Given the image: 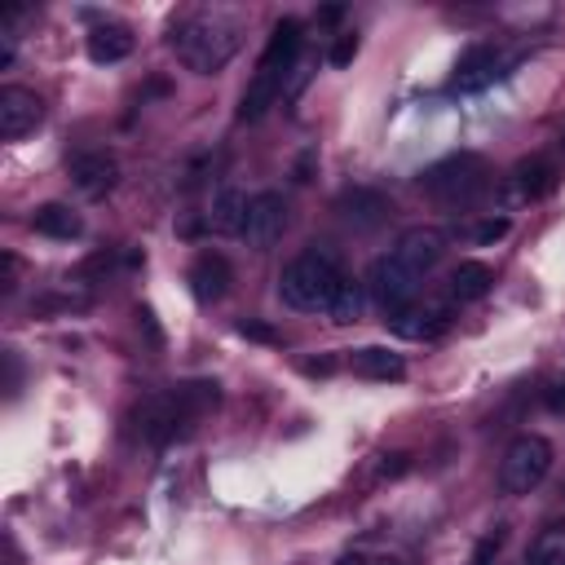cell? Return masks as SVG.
Segmentation results:
<instances>
[{
  "label": "cell",
  "instance_id": "1",
  "mask_svg": "<svg viewBox=\"0 0 565 565\" xmlns=\"http://www.w3.org/2000/svg\"><path fill=\"white\" fill-rule=\"evenodd\" d=\"M221 397V388L212 380H190V384H172L163 393H150L137 406V433L150 446H168L172 437H181L203 411H212Z\"/></svg>",
  "mask_w": 565,
  "mask_h": 565
},
{
  "label": "cell",
  "instance_id": "2",
  "mask_svg": "<svg viewBox=\"0 0 565 565\" xmlns=\"http://www.w3.org/2000/svg\"><path fill=\"white\" fill-rule=\"evenodd\" d=\"M168 49L194 75H216L238 53V26L221 13H185L168 26Z\"/></svg>",
  "mask_w": 565,
  "mask_h": 565
},
{
  "label": "cell",
  "instance_id": "3",
  "mask_svg": "<svg viewBox=\"0 0 565 565\" xmlns=\"http://www.w3.org/2000/svg\"><path fill=\"white\" fill-rule=\"evenodd\" d=\"M344 282H349L344 265L331 252L309 247L296 260H287V269L278 274V296H282V305H291L300 313H331Z\"/></svg>",
  "mask_w": 565,
  "mask_h": 565
},
{
  "label": "cell",
  "instance_id": "4",
  "mask_svg": "<svg viewBox=\"0 0 565 565\" xmlns=\"http://www.w3.org/2000/svg\"><path fill=\"white\" fill-rule=\"evenodd\" d=\"M419 185H424V194H428L433 203L463 212V207H472V203L490 190V163H486L481 154H468V150H463V154H450V159L433 163V168L419 177Z\"/></svg>",
  "mask_w": 565,
  "mask_h": 565
},
{
  "label": "cell",
  "instance_id": "5",
  "mask_svg": "<svg viewBox=\"0 0 565 565\" xmlns=\"http://www.w3.org/2000/svg\"><path fill=\"white\" fill-rule=\"evenodd\" d=\"M552 441L539 433H516L499 459V490L503 494H530L547 481L552 472Z\"/></svg>",
  "mask_w": 565,
  "mask_h": 565
},
{
  "label": "cell",
  "instance_id": "6",
  "mask_svg": "<svg viewBox=\"0 0 565 565\" xmlns=\"http://www.w3.org/2000/svg\"><path fill=\"white\" fill-rule=\"evenodd\" d=\"M419 274H411L393 252L388 256H375L371 260V269H366V296L384 309V313H397V309H406L411 300H415V291H419Z\"/></svg>",
  "mask_w": 565,
  "mask_h": 565
},
{
  "label": "cell",
  "instance_id": "7",
  "mask_svg": "<svg viewBox=\"0 0 565 565\" xmlns=\"http://www.w3.org/2000/svg\"><path fill=\"white\" fill-rule=\"evenodd\" d=\"M282 230H287V199H282L278 190H260V194H252V203H247V225H243L247 247L265 252L269 243L282 238Z\"/></svg>",
  "mask_w": 565,
  "mask_h": 565
},
{
  "label": "cell",
  "instance_id": "8",
  "mask_svg": "<svg viewBox=\"0 0 565 565\" xmlns=\"http://www.w3.org/2000/svg\"><path fill=\"white\" fill-rule=\"evenodd\" d=\"M300 49H305V31H300V22H296V18H282V22H274V31H269V40H265V53H260L256 71L269 75V79H278V84H287V75L296 71Z\"/></svg>",
  "mask_w": 565,
  "mask_h": 565
},
{
  "label": "cell",
  "instance_id": "9",
  "mask_svg": "<svg viewBox=\"0 0 565 565\" xmlns=\"http://www.w3.org/2000/svg\"><path fill=\"white\" fill-rule=\"evenodd\" d=\"M503 75V53L499 44L481 40V44H468L455 62V75H450V88L455 93H481L486 84H494Z\"/></svg>",
  "mask_w": 565,
  "mask_h": 565
},
{
  "label": "cell",
  "instance_id": "10",
  "mask_svg": "<svg viewBox=\"0 0 565 565\" xmlns=\"http://www.w3.org/2000/svg\"><path fill=\"white\" fill-rule=\"evenodd\" d=\"M40 119H44V102L35 88H22V84L0 88V137L4 141H22Z\"/></svg>",
  "mask_w": 565,
  "mask_h": 565
},
{
  "label": "cell",
  "instance_id": "11",
  "mask_svg": "<svg viewBox=\"0 0 565 565\" xmlns=\"http://www.w3.org/2000/svg\"><path fill=\"white\" fill-rule=\"evenodd\" d=\"M556 190V163L534 154V159H521L512 172H508V199L512 203H534L543 194Z\"/></svg>",
  "mask_w": 565,
  "mask_h": 565
},
{
  "label": "cell",
  "instance_id": "12",
  "mask_svg": "<svg viewBox=\"0 0 565 565\" xmlns=\"http://www.w3.org/2000/svg\"><path fill=\"white\" fill-rule=\"evenodd\" d=\"M115 177H119V163H115V154H106V150H79V154L71 159V181H75V190L88 194V199H102V194L115 185Z\"/></svg>",
  "mask_w": 565,
  "mask_h": 565
},
{
  "label": "cell",
  "instance_id": "13",
  "mask_svg": "<svg viewBox=\"0 0 565 565\" xmlns=\"http://www.w3.org/2000/svg\"><path fill=\"white\" fill-rule=\"evenodd\" d=\"M441 252H446V238H441L437 230H428V225L406 230V234L397 238V247H393V256H397L411 274H419V278L441 260Z\"/></svg>",
  "mask_w": 565,
  "mask_h": 565
},
{
  "label": "cell",
  "instance_id": "14",
  "mask_svg": "<svg viewBox=\"0 0 565 565\" xmlns=\"http://www.w3.org/2000/svg\"><path fill=\"white\" fill-rule=\"evenodd\" d=\"M349 366H353V375L375 380V384H397V380H406V358L393 353V349H384V344L353 349V353H349Z\"/></svg>",
  "mask_w": 565,
  "mask_h": 565
},
{
  "label": "cell",
  "instance_id": "15",
  "mask_svg": "<svg viewBox=\"0 0 565 565\" xmlns=\"http://www.w3.org/2000/svg\"><path fill=\"white\" fill-rule=\"evenodd\" d=\"M190 291L207 305V300H221L230 291V260L221 252H199L194 265H190Z\"/></svg>",
  "mask_w": 565,
  "mask_h": 565
},
{
  "label": "cell",
  "instance_id": "16",
  "mask_svg": "<svg viewBox=\"0 0 565 565\" xmlns=\"http://www.w3.org/2000/svg\"><path fill=\"white\" fill-rule=\"evenodd\" d=\"M84 49H88V57H93L97 66H115V62H124V57L132 53V31H128L124 22H97V26L88 31Z\"/></svg>",
  "mask_w": 565,
  "mask_h": 565
},
{
  "label": "cell",
  "instance_id": "17",
  "mask_svg": "<svg viewBox=\"0 0 565 565\" xmlns=\"http://www.w3.org/2000/svg\"><path fill=\"white\" fill-rule=\"evenodd\" d=\"M446 322H450V309H441V305H424V309L406 305V309L393 313V331L406 335V340H433V335L446 331Z\"/></svg>",
  "mask_w": 565,
  "mask_h": 565
},
{
  "label": "cell",
  "instance_id": "18",
  "mask_svg": "<svg viewBox=\"0 0 565 565\" xmlns=\"http://www.w3.org/2000/svg\"><path fill=\"white\" fill-rule=\"evenodd\" d=\"M490 287H494V274H490V265H486V260H459V265L450 269V282H446V291H450V300H455V305L481 300Z\"/></svg>",
  "mask_w": 565,
  "mask_h": 565
},
{
  "label": "cell",
  "instance_id": "19",
  "mask_svg": "<svg viewBox=\"0 0 565 565\" xmlns=\"http://www.w3.org/2000/svg\"><path fill=\"white\" fill-rule=\"evenodd\" d=\"M31 230H35V234H44V238L71 243V238H79V234H84V221H79L66 203H40V207L31 212Z\"/></svg>",
  "mask_w": 565,
  "mask_h": 565
},
{
  "label": "cell",
  "instance_id": "20",
  "mask_svg": "<svg viewBox=\"0 0 565 565\" xmlns=\"http://www.w3.org/2000/svg\"><path fill=\"white\" fill-rule=\"evenodd\" d=\"M247 203H252V194H243V190H221L216 199H212V212H207V225L216 230V234H238L243 238V225H247Z\"/></svg>",
  "mask_w": 565,
  "mask_h": 565
},
{
  "label": "cell",
  "instance_id": "21",
  "mask_svg": "<svg viewBox=\"0 0 565 565\" xmlns=\"http://www.w3.org/2000/svg\"><path fill=\"white\" fill-rule=\"evenodd\" d=\"M340 212H344L353 225L371 230V225L388 221V199H384L380 190H366V185H358V190H349V194L340 199Z\"/></svg>",
  "mask_w": 565,
  "mask_h": 565
},
{
  "label": "cell",
  "instance_id": "22",
  "mask_svg": "<svg viewBox=\"0 0 565 565\" xmlns=\"http://www.w3.org/2000/svg\"><path fill=\"white\" fill-rule=\"evenodd\" d=\"M525 565H565V521H552L525 552Z\"/></svg>",
  "mask_w": 565,
  "mask_h": 565
},
{
  "label": "cell",
  "instance_id": "23",
  "mask_svg": "<svg viewBox=\"0 0 565 565\" xmlns=\"http://www.w3.org/2000/svg\"><path fill=\"white\" fill-rule=\"evenodd\" d=\"M362 305H366V287L349 278V282L340 287V296H335V305H331L327 318H331V322H353V318L362 313Z\"/></svg>",
  "mask_w": 565,
  "mask_h": 565
},
{
  "label": "cell",
  "instance_id": "24",
  "mask_svg": "<svg viewBox=\"0 0 565 565\" xmlns=\"http://www.w3.org/2000/svg\"><path fill=\"white\" fill-rule=\"evenodd\" d=\"M503 525H494V530H486L481 539H477V547H472V565H494L499 561V552H503Z\"/></svg>",
  "mask_w": 565,
  "mask_h": 565
},
{
  "label": "cell",
  "instance_id": "25",
  "mask_svg": "<svg viewBox=\"0 0 565 565\" xmlns=\"http://www.w3.org/2000/svg\"><path fill=\"white\" fill-rule=\"evenodd\" d=\"M508 230H512L508 216H481V221L472 225V238H477V243H499Z\"/></svg>",
  "mask_w": 565,
  "mask_h": 565
},
{
  "label": "cell",
  "instance_id": "26",
  "mask_svg": "<svg viewBox=\"0 0 565 565\" xmlns=\"http://www.w3.org/2000/svg\"><path fill=\"white\" fill-rule=\"evenodd\" d=\"M327 57H331V66H349V62L358 57V35H353V31H340V35L331 40V53H327Z\"/></svg>",
  "mask_w": 565,
  "mask_h": 565
},
{
  "label": "cell",
  "instance_id": "27",
  "mask_svg": "<svg viewBox=\"0 0 565 565\" xmlns=\"http://www.w3.org/2000/svg\"><path fill=\"white\" fill-rule=\"evenodd\" d=\"M238 335H247V340H260V344H278V340H282L274 327H265V322H256V318H243V322H238Z\"/></svg>",
  "mask_w": 565,
  "mask_h": 565
},
{
  "label": "cell",
  "instance_id": "28",
  "mask_svg": "<svg viewBox=\"0 0 565 565\" xmlns=\"http://www.w3.org/2000/svg\"><path fill=\"white\" fill-rule=\"evenodd\" d=\"M547 406H552V411H565V384H552V388H547Z\"/></svg>",
  "mask_w": 565,
  "mask_h": 565
},
{
  "label": "cell",
  "instance_id": "29",
  "mask_svg": "<svg viewBox=\"0 0 565 565\" xmlns=\"http://www.w3.org/2000/svg\"><path fill=\"white\" fill-rule=\"evenodd\" d=\"M335 565H371V561H366V556H362V552H344V556H340V561H335Z\"/></svg>",
  "mask_w": 565,
  "mask_h": 565
},
{
  "label": "cell",
  "instance_id": "30",
  "mask_svg": "<svg viewBox=\"0 0 565 565\" xmlns=\"http://www.w3.org/2000/svg\"><path fill=\"white\" fill-rule=\"evenodd\" d=\"M371 565H402V561H393V556H375Z\"/></svg>",
  "mask_w": 565,
  "mask_h": 565
},
{
  "label": "cell",
  "instance_id": "31",
  "mask_svg": "<svg viewBox=\"0 0 565 565\" xmlns=\"http://www.w3.org/2000/svg\"><path fill=\"white\" fill-rule=\"evenodd\" d=\"M561 150H565V137H561Z\"/></svg>",
  "mask_w": 565,
  "mask_h": 565
}]
</instances>
